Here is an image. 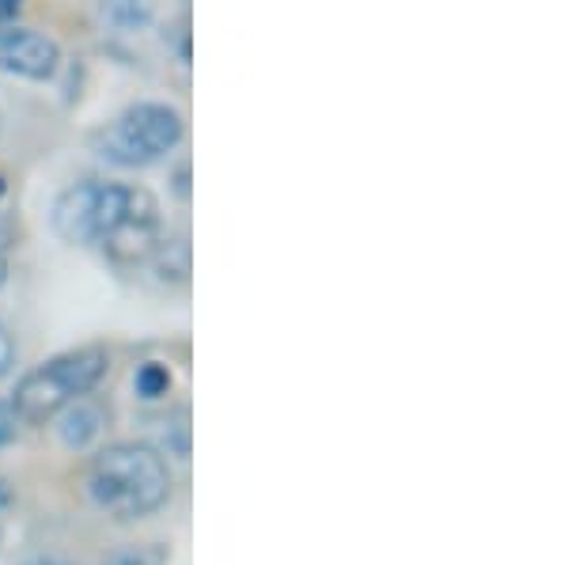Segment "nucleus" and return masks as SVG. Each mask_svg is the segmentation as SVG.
Returning a JSON list of instances; mask_svg holds the SVG:
<instances>
[{"instance_id": "2eb2a0df", "label": "nucleus", "mask_w": 568, "mask_h": 565, "mask_svg": "<svg viewBox=\"0 0 568 565\" xmlns=\"http://www.w3.org/2000/svg\"><path fill=\"white\" fill-rule=\"evenodd\" d=\"M12 505H16L12 490L0 482V539H4V524H8V516H12Z\"/></svg>"}, {"instance_id": "39448f33", "label": "nucleus", "mask_w": 568, "mask_h": 565, "mask_svg": "<svg viewBox=\"0 0 568 565\" xmlns=\"http://www.w3.org/2000/svg\"><path fill=\"white\" fill-rule=\"evenodd\" d=\"M163 240V224H160V205L144 186L125 190V202L118 209V216L110 221V228L99 240V248L106 251V259L122 270H136L152 259V251Z\"/></svg>"}, {"instance_id": "423d86ee", "label": "nucleus", "mask_w": 568, "mask_h": 565, "mask_svg": "<svg viewBox=\"0 0 568 565\" xmlns=\"http://www.w3.org/2000/svg\"><path fill=\"white\" fill-rule=\"evenodd\" d=\"M61 65V50L53 39L31 27H0V69L23 80H50Z\"/></svg>"}, {"instance_id": "0eeeda50", "label": "nucleus", "mask_w": 568, "mask_h": 565, "mask_svg": "<svg viewBox=\"0 0 568 565\" xmlns=\"http://www.w3.org/2000/svg\"><path fill=\"white\" fill-rule=\"evenodd\" d=\"M106 417H110L106 406H99L95 398L80 395L77 403H69L58 414L61 444H65V448H88V444L106 430Z\"/></svg>"}, {"instance_id": "ddd939ff", "label": "nucleus", "mask_w": 568, "mask_h": 565, "mask_svg": "<svg viewBox=\"0 0 568 565\" xmlns=\"http://www.w3.org/2000/svg\"><path fill=\"white\" fill-rule=\"evenodd\" d=\"M12 369H16V339L0 326V380H4Z\"/></svg>"}, {"instance_id": "dca6fc26", "label": "nucleus", "mask_w": 568, "mask_h": 565, "mask_svg": "<svg viewBox=\"0 0 568 565\" xmlns=\"http://www.w3.org/2000/svg\"><path fill=\"white\" fill-rule=\"evenodd\" d=\"M23 4H27V0H0V27L12 23L16 16L23 12Z\"/></svg>"}, {"instance_id": "a211bd4d", "label": "nucleus", "mask_w": 568, "mask_h": 565, "mask_svg": "<svg viewBox=\"0 0 568 565\" xmlns=\"http://www.w3.org/2000/svg\"><path fill=\"white\" fill-rule=\"evenodd\" d=\"M23 565H69V562H58V558H34V562H23Z\"/></svg>"}, {"instance_id": "6e6552de", "label": "nucleus", "mask_w": 568, "mask_h": 565, "mask_svg": "<svg viewBox=\"0 0 568 565\" xmlns=\"http://www.w3.org/2000/svg\"><path fill=\"white\" fill-rule=\"evenodd\" d=\"M144 266L155 270V278L163 285H186L190 278V243L182 235H163L160 248L152 251V259Z\"/></svg>"}, {"instance_id": "7ed1b4c3", "label": "nucleus", "mask_w": 568, "mask_h": 565, "mask_svg": "<svg viewBox=\"0 0 568 565\" xmlns=\"http://www.w3.org/2000/svg\"><path fill=\"white\" fill-rule=\"evenodd\" d=\"M186 122L168 103H136L95 133V152L114 168H152L182 144Z\"/></svg>"}, {"instance_id": "9d476101", "label": "nucleus", "mask_w": 568, "mask_h": 565, "mask_svg": "<svg viewBox=\"0 0 568 565\" xmlns=\"http://www.w3.org/2000/svg\"><path fill=\"white\" fill-rule=\"evenodd\" d=\"M133 387H136V395H141V398H163V395L171 391V372H168V364L144 361L141 369H136V376H133Z\"/></svg>"}, {"instance_id": "f8f14e48", "label": "nucleus", "mask_w": 568, "mask_h": 565, "mask_svg": "<svg viewBox=\"0 0 568 565\" xmlns=\"http://www.w3.org/2000/svg\"><path fill=\"white\" fill-rule=\"evenodd\" d=\"M171 551L163 543H144V546H122L114 551L103 565H168Z\"/></svg>"}, {"instance_id": "4468645a", "label": "nucleus", "mask_w": 568, "mask_h": 565, "mask_svg": "<svg viewBox=\"0 0 568 565\" xmlns=\"http://www.w3.org/2000/svg\"><path fill=\"white\" fill-rule=\"evenodd\" d=\"M16 425H20V417H16L12 403H0V448L16 436Z\"/></svg>"}, {"instance_id": "20e7f679", "label": "nucleus", "mask_w": 568, "mask_h": 565, "mask_svg": "<svg viewBox=\"0 0 568 565\" xmlns=\"http://www.w3.org/2000/svg\"><path fill=\"white\" fill-rule=\"evenodd\" d=\"M125 190L130 186H122V182H99V179H84L65 186L50 209V224L58 232V240L69 243V248H91V243H99L110 221L118 216V209H122Z\"/></svg>"}, {"instance_id": "f257e3e1", "label": "nucleus", "mask_w": 568, "mask_h": 565, "mask_svg": "<svg viewBox=\"0 0 568 565\" xmlns=\"http://www.w3.org/2000/svg\"><path fill=\"white\" fill-rule=\"evenodd\" d=\"M88 494L103 513L118 516V521L149 516L171 497L168 460L149 444H114L91 463Z\"/></svg>"}, {"instance_id": "f03ea898", "label": "nucleus", "mask_w": 568, "mask_h": 565, "mask_svg": "<svg viewBox=\"0 0 568 565\" xmlns=\"http://www.w3.org/2000/svg\"><path fill=\"white\" fill-rule=\"evenodd\" d=\"M106 353L88 345V350H72L61 357L45 361L42 369L27 372L12 395V410L23 425H45L61 414L69 403L88 395L99 380L106 376Z\"/></svg>"}, {"instance_id": "f3484780", "label": "nucleus", "mask_w": 568, "mask_h": 565, "mask_svg": "<svg viewBox=\"0 0 568 565\" xmlns=\"http://www.w3.org/2000/svg\"><path fill=\"white\" fill-rule=\"evenodd\" d=\"M175 194H179V198H190V186H186V168H179V175H175Z\"/></svg>"}, {"instance_id": "aec40b11", "label": "nucleus", "mask_w": 568, "mask_h": 565, "mask_svg": "<svg viewBox=\"0 0 568 565\" xmlns=\"http://www.w3.org/2000/svg\"><path fill=\"white\" fill-rule=\"evenodd\" d=\"M0 198H4V179H0Z\"/></svg>"}, {"instance_id": "1a4fd4ad", "label": "nucleus", "mask_w": 568, "mask_h": 565, "mask_svg": "<svg viewBox=\"0 0 568 565\" xmlns=\"http://www.w3.org/2000/svg\"><path fill=\"white\" fill-rule=\"evenodd\" d=\"M99 16L110 31L136 34L152 23V0H99Z\"/></svg>"}, {"instance_id": "6ab92c4d", "label": "nucleus", "mask_w": 568, "mask_h": 565, "mask_svg": "<svg viewBox=\"0 0 568 565\" xmlns=\"http://www.w3.org/2000/svg\"><path fill=\"white\" fill-rule=\"evenodd\" d=\"M4 281H8V259L0 254V285H4Z\"/></svg>"}, {"instance_id": "9b49d317", "label": "nucleus", "mask_w": 568, "mask_h": 565, "mask_svg": "<svg viewBox=\"0 0 568 565\" xmlns=\"http://www.w3.org/2000/svg\"><path fill=\"white\" fill-rule=\"evenodd\" d=\"M190 414L186 410H175V417L171 422H163L160 430V448L168 455H175V460H186L190 455Z\"/></svg>"}]
</instances>
